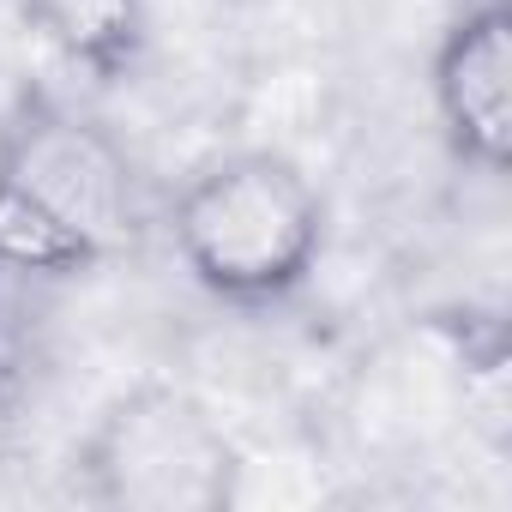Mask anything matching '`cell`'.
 Listing matches in <instances>:
<instances>
[{
	"mask_svg": "<svg viewBox=\"0 0 512 512\" xmlns=\"http://www.w3.org/2000/svg\"><path fill=\"white\" fill-rule=\"evenodd\" d=\"M235 482V440L199 398L175 386H139L115 398L79 446L85 500L115 512H223Z\"/></svg>",
	"mask_w": 512,
	"mask_h": 512,
	"instance_id": "obj_3",
	"label": "cell"
},
{
	"mask_svg": "<svg viewBox=\"0 0 512 512\" xmlns=\"http://www.w3.org/2000/svg\"><path fill=\"white\" fill-rule=\"evenodd\" d=\"M434 115L446 145L482 169L500 175L512 157V13L506 0H476L464 7L428 67Z\"/></svg>",
	"mask_w": 512,
	"mask_h": 512,
	"instance_id": "obj_4",
	"label": "cell"
},
{
	"mask_svg": "<svg viewBox=\"0 0 512 512\" xmlns=\"http://www.w3.org/2000/svg\"><path fill=\"white\" fill-rule=\"evenodd\" d=\"M127 151L61 103H25L0 127V272L79 278L133 241Z\"/></svg>",
	"mask_w": 512,
	"mask_h": 512,
	"instance_id": "obj_1",
	"label": "cell"
},
{
	"mask_svg": "<svg viewBox=\"0 0 512 512\" xmlns=\"http://www.w3.org/2000/svg\"><path fill=\"white\" fill-rule=\"evenodd\" d=\"M187 278L229 308L296 296L326 253V199L284 151L211 157L169 211Z\"/></svg>",
	"mask_w": 512,
	"mask_h": 512,
	"instance_id": "obj_2",
	"label": "cell"
},
{
	"mask_svg": "<svg viewBox=\"0 0 512 512\" xmlns=\"http://www.w3.org/2000/svg\"><path fill=\"white\" fill-rule=\"evenodd\" d=\"M19 7L73 67L97 79L127 73L145 37V0H19Z\"/></svg>",
	"mask_w": 512,
	"mask_h": 512,
	"instance_id": "obj_5",
	"label": "cell"
}]
</instances>
